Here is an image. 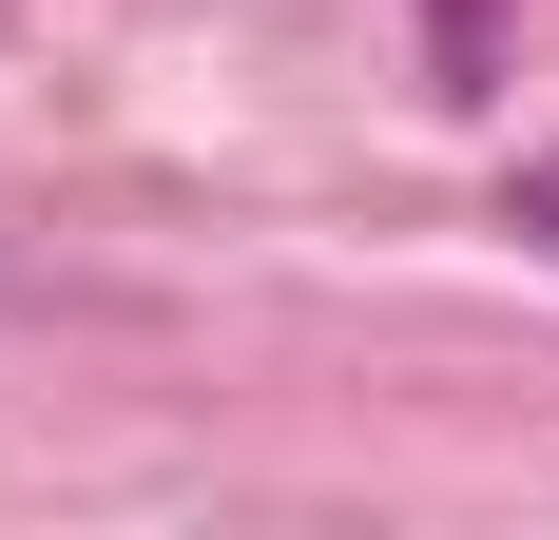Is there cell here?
Here are the masks:
<instances>
[{"instance_id": "6da1fadb", "label": "cell", "mask_w": 559, "mask_h": 540, "mask_svg": "<svg viewBox=\"0 0 559 540\" xmlns=\"http://www.w3.org/2000/svg\"><path fill=\"white\" fill-rule=\"evenodd\" d=\"M502 232H521V251H559V155H521V193H502Z\"/></svg>"}]
</instances>
